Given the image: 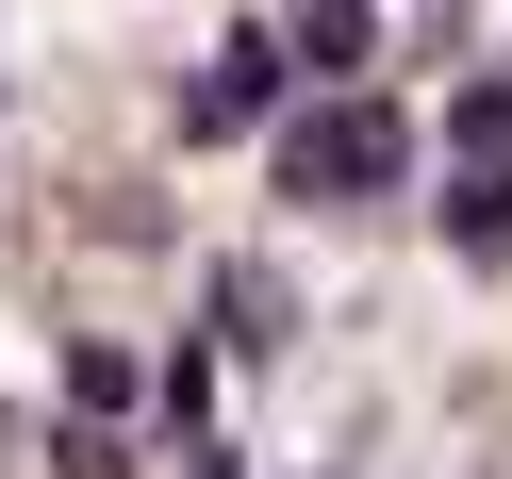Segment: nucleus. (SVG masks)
<instances>
[{
	"instance_id": "nucleus-1",
	"label": "nucleus",
	"mask_w": 512,
	"mask_h": 479,
	"mask_svg": "<svg viewBox=\"0 0 512 479\" xmlns=\"http://www.w3.org/2000/svg\"><path fill=\"white\" fill-rule=\"evenodd\" d=\"M397 166H413V133H397L380 100H331V116H298V133H281V199H314V215L380 199Z\"/></svg>"
},
{
	"instance_id": "nucleus-2",
	"label": "nucleus",
	"mask_w": 512,
	"mask_h": 479,
	"mask_svg": "<svg viewBox=\"0 0 512 479\" xmlns=\"http://www.w3.org/2000/svg\"><path fill=\"white\" fill-rule=\"evenodd\" d=\"M265 100H281V34H232V50H215V83H199V133H248Z\"/></svg>"
},
{
	"instance_id": "nucleus-3",
	"label": "nucleus",
	"mask_w": 512,
	"mask_h": 479,
	"mask_svg": "<svg viewBox=\"0 0 512 479\" xmlns=\"http://www.w3.org/2000/svg\"><path fill=\"white\" fill-rule=\"evenodd\" d=\"M446 248H463V265H512V166H463V182H446Z\"/></svg>"
},
{
	"instance_id": "nucleus-4",
	"label": "nucleus",
	"mask_w": 512,
	"mask_h": 479,
	"mask_svg": "<svg viewBox=\"0 0 512 479\" xmlns=\"http://www.w3.org/2000/svg\"><path fill=\"white\" fill-rule=\"evenodd\" d=\"M364 50H380V17H364V0H314V17H298V67H331V83H347Z\"/></svg>"
}]
</instances>
